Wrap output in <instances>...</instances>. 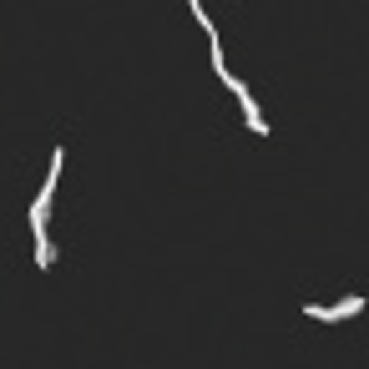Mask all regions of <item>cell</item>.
<instances>
[{
	"mask_svg": "<svg viewBox=\"0 0 369 369\" xmlns=\"http://www.w3.org/2000/svg\"><path fill=\"white\" fill-rule=\"evenodd\" d=\"M359 308H364V298H344V303H334V308L303 303V313H308V319H324V324H334V319H349V313H359Z\"/></svg>",
	"mask_w": 369,
	"mask_h": 369,
	"instance_id": "obj_1",
	"label": "cell"
}]
</instances>
